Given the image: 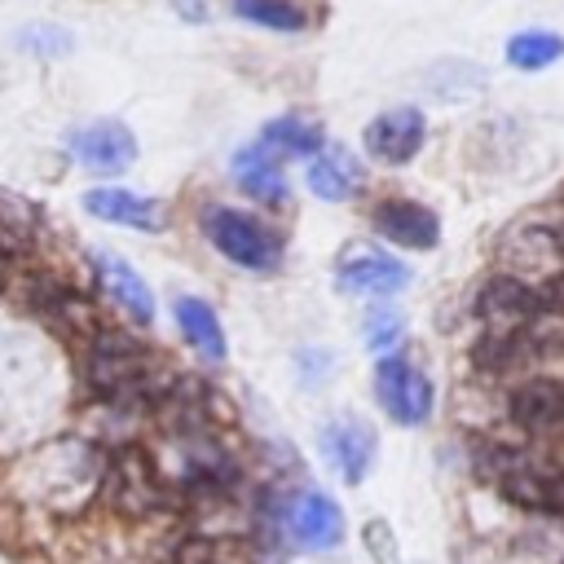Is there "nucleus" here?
<instances>
[{"label": "nucleus", "instance_id": "nucleus-17", "mask_svg": "<svg viewBox=\"0 0 564 564\" xmlns=\"http://www.w3.org/2000/svg\"><path fill=\"white\" fill-rule=\"evenodd\" d=\"M172 317H176V326H181V335H185V344L194 352H203L207 361H225V326H220V317H216V308L207 300L176 295Z\"/></svg>", "mask_w": 564, "mask_h": 564}, {"label": "nucleus", "instance_id": "nucleus-16", "mask_svg": "<svg viewBox=\"0 0 564 564\" xmlns=\"http://www.w3.org/2000/svg\"><path fill=\"white\" fill-rule=\"evenodd\" d=\"M264 154H273L278 163L282 159H313L326 150V132L313 123V119H300V115H278L260 128V141H256Z\"/></svg>", "mask_w": 564, "mask_h": 564}, {"label": "nucleus", "instance_id": "nucleus-2", "mask_svg": "<svg viewBox=\"0 0 564 564\" xmlns=\"http://www.w3.org/2000/svg\"><path fill=\"white\" fill-rule=\"evenodd\" d=\"M203 234L207 242L234 260L238 269H251V273H273L282 264V238L256 220L251 212H238V207H225V203H212L203 207Z\"/></svg>", "mask_w": 564, "mask_h": 564}, {"label": "nucleus", "instance_id": "nucleus-22", "mask_svg": "<svg viewBox=\"0 0 564 564\" xmlns=\"http://www.w3.org/2000/svg\"><path fill=\"white\" fill-rule=\"evenodd\" d=\"M31 308H35L44 322H79V317H84L79 295H75L66 282H57V278H35V286H31Z\"/></svg>", "mask_w": 564, "mask_h": 564}, {"label": "nucleus", "instance_id": "nucleus-23", "mask_svg": "<svg viewBox=\"0 0 564 564\" xmlns=\"http://www.w3.org/2000/svg\"><path fill=\"white\" fill-rule=\"evenodd\" d=\"M361 335H366V348H370V352L392 357V348H397V339L405 335V326H401V317H397L392 308H375V313H366Z\"/></svg>", "mask_w": 564, "mask_h": 564}, {"label": "nucleus", "instance_id": "nucleus-12", "mask_svg": "<svg viewBox=\"0 0 564 564\" xmlns=\"http://www.w3.org/2000/svg\"><path fill=\"white\" fill-rule=\"evenodd\" d=\"M322 454L348 485H357L375 463V432L357 419H335L322 427Z\"/></svg>", "mask_w": 564, "mask_h": 564}, {"label": "nucleus", "instance_id": "nucleus-5", "mask_svg": "<svg viewBox=\"0 0 564 564\" xmlns=\"http://www.w3.org/2000/svg\"><path fill=\"white\" fill-rule=\"evenodd\" d=\"M375 397H379L383 414L392 423H401V427L427 423L432 419V401H436L427 375L414 361H405V357H379V366H375Z\"/></svg>", "mask_w": 564, "mask_h": 564}, {"label": "nucleus", "instance_id": "nucleus-1", "mask_svg": "<svg viewBox=\"0 0 564 564\" xmlns=\"http://www.w3.org/2000/svg\"><path fill=\"white\" fill-rule=\"evenodd\" d=\"M84 379L106 401H132L150 392L154 370L137 339H128L123 330H97L84 352Z\"/></svg>", "mask_w": 564, "mask_h": 564}, {"label": "nucleus", "instance_id": "nucleus-11", "mask_svg": "<svg viewBox=\"0 0 564 564\" xmlns=\"http://www.w3.org/2000/svg\"><path fill=\"white\" fill-rule=\"evenodd\" d=\"M286 529H291V538H295L304 551H330V546H339V538H344V511H339L326 494L304 489V494H295L291 507H286Z\"/></svg>", "mask_w": 564, "mask_h": 564}, {"label": "nucleus", "instance_id": "nucleus-9", "mask_svg": "<svg viewBox=\"0 0 564 564\" xmlns=\"http://www.w3.org/2000/svg\"><path fill=\"white\" fill-rule=\"evenodd\" d=\"M516 427H524L529 436L555 441L564 436V379H529L511 392L507 401Z\"/></svg>", "mask_w": 564, "mask_h": 564}, {"label": "nucleus", "instance_id": "nucleus-13", "mask_svg": "<svg viewBox=\"0 0 564 564\" xmlns=\"http://www.w3.org/2000/svg\"><path fill=\"white\" fill-rule=\"evenodd\" d=\"M93 269H97V282L106 286V295L123 308V317H132L137 326H150V322H154V295H150V286L141 282V273H137L128 260L101 251V256L93 260Z\"/></svg>", "mask_w": 564, "mask_h": 564}, {"label": "nucleus", "instance_id": "nucleus-7", "mask_svg": "<svg viewBox=\"0 0 564 564\" xmlns=\"http://www.w3.org/2000/svg\"><path fill=\"white\" fill-rule=\"evenodd\" d=\"M423 137H427V123H423V115H419L414 106H392V110L375 115V119L366 123V132H361L366 150H370L379 163H392V167L410 163V159L423 150Z\"/></svg>", "mask_w": 564, "mask_h": 564}, {"label": "nucleus", "instance_id": "nucleus-3", "mask_svg": "<svg viewBox=\"0 0 564 564\" xmlns=\"http://www.w3.org/2000/svg\"><path fill=\"white\" fill-rule=\"evenodd\" d=\"M489 480L498 494L524 511H546L564 520V471L524 454V449H489Z\"/></svg>", "mask_w": 564, "mask_h": 564}, {"label": "nucleus", "instance_id": "nucleus-6", "mask_svg": "<svg viewBox=\"0 0 564 564\" xmlns=\"http://www.w3.org/2000/svg\"><path fill=\"white\" fill-rule=\"evenodd\" d=\"M66 154L88 172L119 176L137 163V137L119 119H88V123H75L66 132Z\"/></svg>", "mask_w": 564, "mask_h": 564}, {"label": "nucleus", "instance_id": "nucleus-19", "mask_svg": "<svg viewBox=\"0 0 564 564\" xmlns=\"http://www.w3.org/2000/svg\"><path fill=\"white\" fill-rule=\"evenodd\" d=\"M234 181L242 194H251L256 203L264 207H278L286 198V176H282V163L273 154H264L260 145H247L234 154Z\"/></svg>", "mask_w": 564, "mask_h": 564}, {"label": "nucleus", "instance_id": "nucleus-14", "mask_svg": "<svg viewBox=\"0 0 564 564\" xmlns=\"http://www.w3.org/2000/svg\"><path fill=\"white\" fill-rule=\"evenodd\" d=\"M84 212L106 220V225H128V229H159L163 225L159 203H150V198L132 194V189H119V185L88 189L84 194Z\"/></svg>", "mask_w": 564, "mask_h": 564}, {"label": "nucleus", "instance_id": "nucleus-20", "mask_svg": "<svg viewBox=\"0 0 564 564\" xmlns=\"http://www.w3.org/2000/svg\"><path fill=\"white\" fill-rule=\"evenodd\" d=\"M229 4H234V13H238L242 22L264 26V31L291 35V31H304V26H308V13H304L300 0H229Z\"/></svg>", "mask_w": 564, "mask_h": 564}, {"label": "nucleus", "instance_id": "nucleus-24", "mask_svg": "<svg viewBox=\"0 0 564 564\" xmlns=\"http://www.w3.org/2000/svg\"><path fill=\"white\" fill-rule=\"evenodd\" d=\"M18 44H22V48H31V53H40V57H57V53H66V48H70V31H62V26H44V22H31V26H22V31H18Z\"/></svg>", "mask_w": 564, "mask_h": 564}, {"label": "nucleus", "instance_id": "nucleus-21", "mask_svg": "<svg viewBox=\"0 0 564 564\" xmlns=\"http://www.w3.org/2000/svg\"><path fill=\"white\" fill-rule=\"evenodd\" d=\"M564 57V35H555V31H516L511 40H507V62L516 66V70H542V66H551V62H560Z\"/></svg>", "mask_w": 564, "mask_h": 564}, {"label": "nucleus", "instance_id": "nucleus-8", "mask_svg": "<svg viewBox=\"0 0 564 564\" xmlns=\"http://www.w3.org/2000/svg\"><path fill=\"white\" fill-rule=\"evenodd\" d=\"M335 278H339V286H344V291H352V295L383 300V295L405 291L410 269H405L397 256H388V251L357 247V251H348V256L335 264Z\"/></svg>", "mask_w": 564, "mask_h": 564}, {"label": "nucleus", "instance_id": "nucleus-10", "mask_svg": "<svg viewBox=\"0 0 564 564\" xmlns=\"http://www.w3.org/2000/svg\"><path fill=\"white\" fill-rule=\"evenodd\" d=\"M375 229L405 247V251H432L436 238H441V220L427 203H414V198H383L375 207Z\"/></svg>", "mask_w": 564, "mask_h": 564}, {"label": "nucleus", "instance_id": "nucleus-4", "mask_svg": "<svg viewBox=\"0 0 564 564\" xmlns=\"http://www.w3.org/2000/svg\"><path fill=\"white\" fill-rule=\"evenodd\" d=\"M476 317L485 326V339H520V335H533L542 317H551V300L533 282L502 273L480 286Z\"/></svg>", "mask_w": 564, "mask_h": 564}, {"label": "nucleus", "instance_id": "nucleus-18", "mask_svg": "<svg viewBox=\"0 0 564 564\" xmlns=\"http://www.w3.org/2000/svg\"><path fill=\"white\" fill-rule=\"evenodd\" d=\"M110 485L123 489L115 502H119L123 511H132V516H141V511H150V507L159 502L154 463H150L145 449H137V445H128V449L119 454V463H115V471H110Z\"/></svg>", "mask_w": 564, "mask_h": 564}, {"label": "nucleus", "instance_id": "nucleus-15", "mask_svg": "<svg viewBox=\"0 0 564 564\" xmlns=\"http://www.w3.org/2000/svg\"><path fill=\"white\" fill-rule=\"evenodd\" d=\"M304 185L322 198V203H348L361 189V167L344 145H326L322 154H313Z\"/></svg>", "mask_w": 564, "mask_h": 564}]
</instances>
